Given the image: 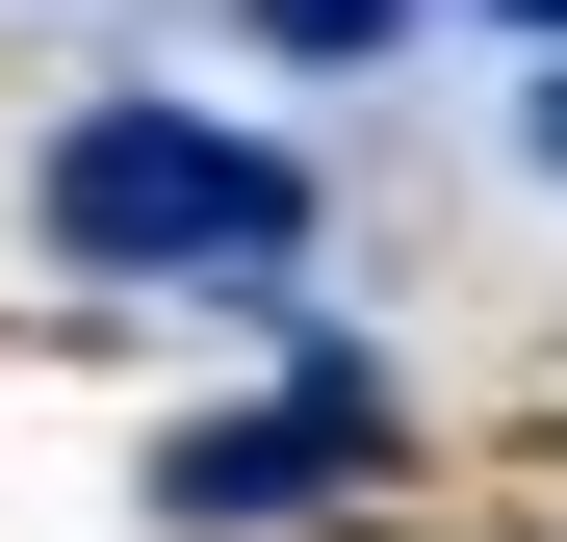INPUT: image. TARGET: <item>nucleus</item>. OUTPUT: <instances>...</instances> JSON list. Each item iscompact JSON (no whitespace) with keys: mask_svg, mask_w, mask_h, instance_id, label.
<instances>
[{"mask_svg":"<svg viewBox=\"0 0 567 542\" xmlns=\"http://www.w3.org/2000/svg\"><path fill=\"white\" fill-rule=\"evenodd\" d=\"M516 130H542V181H567V52H542V104H516Z\"/></svg>","mask_w":567,"mask_h":542,"instance_id":"20e7f679","label":"nucleus"},{"mask_svg":"<svg viewBox=\"0 0 567 542\" xmlns=\"http://www.w3.org/2000/svg\"><path fill=\"white\" fill-rule=\"evenodd\" d=\"M388 361H361V336H310V361H284V388L258 413H207V439H155V517L181 542H233V517H310V491H361V466H388Z\"/></svg>","mask_w":567,"mask_h":542,"instance_id":"f03ea898","label":"nucleus"},{"mask_svg":"<svg viewBox=\"0 0 567 542\" xmlns=\"http://www.w3.org/2000/svg\"><path fill=\"white\" fill-rule=\"evenodd\" d=\"M388 27H413V0H258V52H310V78H361Z\"/></svg>","mask_w":567,"mask_h":542,"instance_id":"7ed1b4c3","label":"nucleus"},{"mask_svg":"<svg viewBox=\"0 0 567 542\" xmlns=\"http://www.w3.org/2000/svg\"><path fill=\"white\" fill-rule=\"evenodd\" d=\"M491 27H542V52H567V0H491Z\"/></svg>","mask_w":567,"mask_h":542,"instance_id":"39448f33","label":"nucleus"},{"mask_svg":"<svg viewBox=\"0 0 567 542\" xmlns=\"http://www.w3.org/2000/svg\"><path fill=\"white\" fill-rule=\"evenodd\" d=\"M27 233L78 285H284V258H310V181L258 130H207V104H78L27 155Z\"/></svg>","mask_w":567,"mask_h":542,"instance_id":"f257e3e1","label":"nucleus"}]
</instances>
